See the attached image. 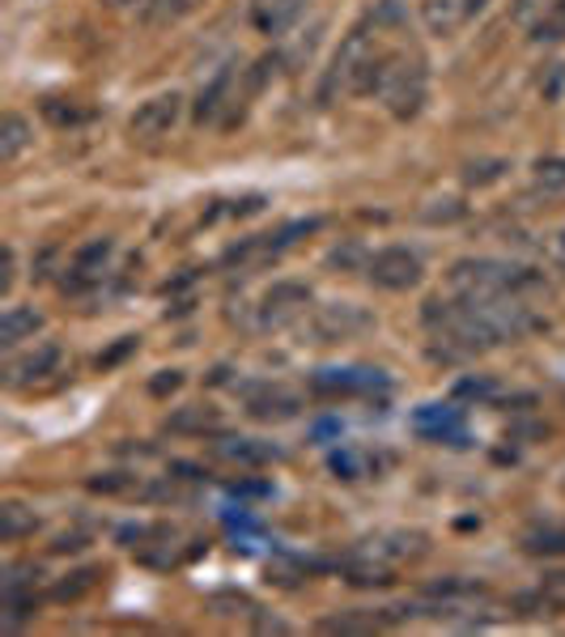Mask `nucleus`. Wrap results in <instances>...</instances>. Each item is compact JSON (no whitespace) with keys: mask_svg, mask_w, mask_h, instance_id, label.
Returning a JSON list of instances; mask_svg holds the SVG:
<instances>
[{"mask_svg":"<svg viewBox=\"0 0 565 637\" xmlns=\"http://www.w3.org/2000/svg\"><path fill=\"white\" fill-rule=\"evenodd\" d=\"M450 289L459 293V298H506V293H515L523 298L527 289H536L541 277L532 272V268H523V263H506V260H455L447 272Z\"/></svg>","mask_w":565,"mask_h":637,"instance_id":"f03ea898","label":"nucleus"},{"mask_svg":"<svg viewBox=\"0 0 565 637\" xmlns=\"http://www.w3.org/2000/svg\"><path fill=\"white\" fill-rule=\"evenodd\" d=\"M536 43H562L565 39V0H553V9L536 22Z\"/></svg>","mask_w":565,"mask_h":637,"instance_id":"b1692460","label":"nucleus"},{"mask_svg":"<svg viewBox=\"0 0 565 637\" xmlns=\"http://www.w3.org/2000/svg\"><path fill=\"white\" fill-rule=\"evenodd\" d=\"M468 18V9H464V0H422V22L429 34H438V39H447L455 34L459 26Z\"/></svg>","mask_w":565,"mask_h":637,"instance_id":"2eb2a0df","label":"nucleus"},{"mask_svg":"<svg viewBox=\"0 0 565 637\" xmlns=\"http://www.w3.org/2000/svg\"><path fill=\"white\" fill-rule=\"evenodd\" d=\"M30 141H34L30 119H26V116H4V123H0V162L22 158V149H30Z\"/></svg>","mask_w":565,"mask_h":637,"instance_id":"f3484780","label":"nucleus"},{"mask_svg":"<svg viewBox=\"0 0 565 637\" xmlns=\"http://www.w3.org/2000/svg\"><path fill=\"white\" fill-rule=\"evenodd\" d=\"M212 608H217V616H238V608H251V599L226 590V595H212Z\"/></svg>","mask_w":565,"mask_h":637,"instance_id":"7c9ffc66","label":"nucleus"},{"mask_svg":"<svg viewBox=\"0 0 565 637\" xmlns=\"http://www.w3.org/2000/svg\"><path fill=\"white\" fill-rule=\"evenodd\" d=\"M532 183L541 191H562L565 188V158H541V162L532 166Z\"/></svg>","mask_w":565,"mask_h":637,"instance_id":"5701e85b","label":"nucleus"},{"mask_svg":"<svg viewBox=\"0 0 565 637\" xmlns=\"http://www.w3.org/2000/svg\"><path fill=\"white\" fill-rule=\"evenodd\" d=\"M98 578H102V569H77V574H69V583L56 587V599H60V604H72V599H81L86 590H95Z\"/></svg>","mask_w":565,"mask_h":637,"instance_id":"393cba45","label":"nucleus"},{"mask_svg":"<svg viewBox=\"0 0 565 637\" xmlns=\"http://www.w3.org/2000/svg\"><path fill=\"white\" fill-rule=\"evenodd\" d=\"M366 277H370L378 289L400 293V289L422 285L425 268H422V256H417V251H408V247H383V251H375V256L366 260Z\"/></svg>","mask_w":565,"mask_h":637,"instance_id":"0eeeda50","label":"nucleus"},{"mask_svg":"<svg viewBox=\"0 0 565 637\" xmlns=\"http://www.w3.org/2000/svg\"><path fill=\"white\" fill-rule=\"evenodd\" d=\"M506 170H511L506 158H480V162L464 166V183H468V188H489V183H497Z\"/></svg>","mask_w":565,"mask_h":637,"instance_id":"4be33fe9","label":"nucleus"},{"mask_svg":"<svg viewBox=\"0 0 565 637\" xmlns=\"http://www.w3.org/2000/svg\"><path fill=\"white\" fill-rule=\"evenodd\" d=\"M375 30H387V26H400L404 22V0H378L375 9L366 13Z\"/></svg>","mask_w":565,"mask_h":637,"instance_id":"bb28decb","label":"nucleus"},{"mask_svg":"<svg viewBox=\"0 0 565 637\" xmlns=\"http://www.w3.org/2000/svg\"><path fill=\"white\" fill-rule=\"evenodd\" d=\"M562 81H565V64H548V81L541 77V94L553 102V98L562 94Z\"/></svg>","mask_w":565,"mask_h":637,"instance_id":"2f4dec72","label":"nucleus"},{"mask_svg":"<svg viewBox=\"0 0 565 637\" xmlns=\"http://www.w3.org/2000/svg\"><path fill=\"white\" fill-rule=\"evenodd\" d=\"M132 485H137V480H132V476H123V472H107V476H95V480H90V489H95V494H128Z\"/></svg>","mask_w":565,"mask_h":637,"instance_id":"cd10ccee","label":"nucleus"},{"mask_svg":"<svg viewBox=\"0 0 565 637\" xmlns=\"http://www.w3.org/2000/svg\"><path fill=\"white\" fill-rule=\"evenodd\" d=\"M378 625L383 620H375V616H331V620H324L328 634H370Z\"/></svg>","mask_w":565,"mask_h":637,"instance_id":"a878e982","label":"nucleus"},{"mask_svg":"<svg viewBox=\"0 0 565 637\" xmlns=\"http://www.w3.org/2000/svg\"><path fill=\"white\" fill-rule=\"evenodd\" d=\"M200 9V0H145L141 9V22L145 26H175L184 22L188 13Z\"/></svg>","mask_w":565,"mask_h":637,"instance_id":"a211bd4d","label":"nucleus"},{"mask_svg":"<svg viewBox=\"0 0 565 637\" xmlns=\"http://www.w3.org/2000/svg\"><path fill=\"white\" fill-rule=\"evenodd\" d=\"M370 18L361 26H354L345 39H340V48H336V56H331V69L324 72V86H319V98L324 102H336L340 94H354V81L357 72L366 69V60L375 56V48H370Z\"/></svg>","mask_w":565,"mask_h":637,"instance_id":"20e7f679","label":"nucleus"},{"mask_svg":"<svg viewBox=\"0 0 565 637\" xmlns=\"http://www.w3.org/2000/svg\"><path fill=\"white\" fill-rule=\"evenodd\" d=\"M422 217L425 221H459V217H464V205H459V200H434Z\"/></svg>","mask_w":565,"mask_h":637,"instance_id":"c85d7f7f","label":"nucleus"},{"mask_svg":"<svg viewBox=\"0 0 565 637\" xmlns=\"http://www.w3.org/2000/svg\"><path fill=\"white\" fill-rule=\"evenodd\" d=\"M18 281V256H13V247H4L0 251V293L9 298V289Z\"/></svg>","mask_w":565,"mask_h":637,"instance_id":"c756f323","label":"nucleus"},{"mask_svg":"<svg viewBox=\"0 0 565 637\" xmlns=\"http://www.w3.org/2000/svg\"><path fill=\"white\" fill-rule=\"evenodd\" d=\"M303 13H307V0H256L251 22H256L264 34H285Z\"/></svg>","mask_w":565,"mask_h":637,"instance_id":"f8f14e48","label":"nucleus"},{"mask_svg":"<svg viewBox=\"0 0 565 637\" xmlns=\"http://www.w3.org/2000/svg\"><path fill=\"white\" fill-rule=\"evenodd\" d=\"M102 4H107V9H145V0H102Z\"/></svg>","mask_w":565,"mask_h":637,"instance_id":"4c0bfd02","label":"nucleus"},{"mask_svg":"<svg viewBox=\"0 0 565 637\" xmlns=\"http://www.w3.org/2000/svg\"><path fill=\"white\" fill-rule=\"evenodd\" d=\"M179 119H184V98L175 94V90H170V94H153L132 111L128 137H132V141H158V137H170V132H175Z\"/></svg>","mask_w":565,"mask_h":637,"instance_id":"6e6552de","label":"nucleus"},{"mask_svg":"<svg viewBox=\"0 0 565 637\" xmlns=\"http://www.w3.org/2000/svg\"><path fill=\"white\" fill-rule=\"evenodd\" d=\"M132 349H137V336H123V345H116V349H111L107 357H98V366H111V361H119V357L132 354Z\"/></svg>","mask_w":565,"mask_h":637,"instance_id":"c9c22d12","label":"nucleus"},{"mask_svg":"<svg viewBox=\"0 0 565 637\" xmlns=\"http://www.w3.org/2000/svg\"><path fill=\"white\" fill-rule=\"evenodd\" d=\"M179 382H184L179 370H162V378H153V382H149V391H153V396H166V391H175Z\"/></svg>","mask_w":565,"mask_h":637,"instance_id":"72a5a7b5","label":"nucleus"},{"mask_svg":"<svg viewBox=\"0 0 565 637\" xmlns=\"http://www.w3.org/2000/svg\"><path fill=\"white\" fill-rule=\"evenodd\" d=\"M217 455H226L230 464H268V459H277V450L251 442V438H226V442H217Z\"/></svg>","mask_w":565,"mask_h":637,"instance_id":"aec40b11","label":"nucleus"},{"mask_svg":"<svg viewBox=\"0 0 565 637\" xmlns=\"http://www.w3.org/2000/svg\"><path fill=\"white\" fill-rule=\"evenodd\" d=\"M170 434H212V429H221V417H217V408L209 404H191V408H179L170 421H166Z\"/></svg>","mask_w":565,"mask_h":637,"instance_id":"dca6fc26","label":"nucleus"},{"mask_svg":"<svg viewBox=\"0 0 565 637\" xmlns=\"http://www.w3.org/2000/svg\"><path fill=\"white\" fill-rule=\"evenodd\" d=\"M43 116H48L56 128H77V123L90 119V111H86L77 98H48V102H43Z\"/></svg>","mask_w":565,"mask_h":637,"instance_id":"412c9836","label":"nucleus"},{"mask_svg":"<svg viewBox=\"0 0 565 637\" xmlns=\"http://www.w3.org/2000/svg\"><path fill=\"white\" fill-rule=\"evenodd\" d=\"M43 331V310L34 307H9L4 319H0V345L4 349H18L26 340H34Z\"/></svg>","mask_w":565,"mask_h":637,"instance_id":"ddd939ff","label":"nucleus"},{"mask_svg":"<svg viewBox=\"0 0 565 637\" xmlns=\"http://www.w3.org/2000/svg\"><path fill=\"white\" fill-rule=\"evenodd\" d=\"M375 94L383 98V107L396 119H413L429 98V72L408 51H383Z\"/></svg>","mask_w":565,"mask_h":637,"instance_id":"7ed1b4c3","label":"nucleus"},{"mask_svg":"<svg viewBox=\"0 0 565 637\" xmlns=\"http://www.w3.org/2000/svg\"><path fill=\"white\" fill-rule=\"evenodd\" d=\"M459 396L485 400V396H494V382H476V378H468V382H459Z\"/></svg>","mask_w":565,"mask_h":637,"instance_id":"f704fd0d","label":"nucleus"},{"mask_svg":"<svg viewBox=\"0 0 565 637\" xmlns=\"http://www.w3.org/2000/svg\"><path fill=\"white\" fill-rule=\"evenodd\" d=\"M60 361H65L60 345H39V349L13 357V361L4 366V382H9V387H30V382H43V378H51L56 370H60Z\"/></svg>","mask_w":565,"mask_h":637,"instance_id":"9d476101","label":"nucleus"},{"mask_svg":"<svg viewBox=\"0 0 565 637\" xmlns=\"http://www.w3.org/2000/svg\"><path fill=\"white\" fill-rule=\"evenodd\" d=\"M111 251H116V242L111 238H95V242H86L69 263V289H90V285L102 281V272H107V260H111Z\"/></svg>","mask_w":565,"mask_h":637,"instance_id":"9b49d317","label":"nucleus"},{"mask_svg":"<svg viewBox=\"0 0 565 637\" xmlns=\"http://www.w3.org/2000/svg\"><path fill=\"white\" fill-rule=\"evenodd\" d=\"M425 557V536L422 531H383V536H370V540H361L349 553V561L345 569H387V574H396L404 561H417Z\"/></svg>","mask_w":565,"mask_h":637,"instance_id":"39448f33","label":"nucleus"},{"mask_svg":"<svg viewBox=\"0 0 565 637\" xmlns=\"http://www.w3.org/2000/svg\"><path fill=\"white\" fill-rule=\"evenodd\" d=\"M247 412H251L256 421H289V417H298V396L264 387V391H251V396H247Z\"/></svg>","mask_w":565,"mask_h":637,"instance_id":"4468645a","label":"nucleus"},{"mask_svg":"<svg viewBox=\"0 0 565 637\" xmlns=\"http://www.w3.org/2000/svg\"><path fill=\"white\" fill-rule=\"evenodd\" d=\"M310 307V289L303 281H277L256 307V324L259 328H285L294 319H303Z\"/></svg>","mask_w":565,"mask_h":637,"instance_id":"1a4fd4ad","label":"nucleus"},{"mask_svg":"<svg viewBox=\"0 0 565 637\" xmlns=\"http://www.w3.org/2000/svg\"><path fill=\"white\" fill-rule=\"evenodd\" d=\"M34 527H39V519H34V510H26V506H18V501H9V506H0V540H26V536H34Z\"/></svg>","mask_w":565,"mask_h":637,"instance_id":"6ab92c4d","label":"nucleus"},{"mask_svg":"<svg viewBox=\"0 0 565 637\" xmlns=\"http://www.w3.org/2000/svg\"><path fill=\"white\" fill-rule=\"evenodd\" d=\"M544 256L557 263V268H565V226L548 235V242H544Z\"/></svg>","mask_w":565,"mask_h":637,"instance_id":"473e14b6","label":"nucleus"},{"mask_svg":"<svg viewBox=\"0 0 565 637\" xmlns=\"http://www.w3.org/2000/svg\"><path fill=\"white\" fill-rule=\"evenodd\" d=\"M375 328V315L357 302H328V307H315V315L307 319V336L315 345H345L357 340Z\"/></svg>","mask_w":565,"mask_h":637,"instance_id":"423d86ee","label":"nucleus"},{"mask_svg":"<svg viewBox=\"0 0 565 637\" xmlns=\"http://www.w3.org/2000/svg\"><path fill=\"white\" fill-rule=\"evenodd\" d=\"M56 553H72V548H86V536H60V540L51 544Z\"/></svg>","mask_w":565,"mask_h":637,"instance_id":"e433bc0d","label":"nucleus"},{"mask_svg":"<svg viewBox=\"0 0 565 637\" xmlns=\"http://www.w3.org/2000/svg\"><path fill=\"white\" fill-rule=\"evenodd\" d=\"M422 319L425 328L459 357L515 345L541 328V319L515 293H506V298H459V293L455 298H429Z\"/></svg>","mask_w":565,"mask_h":637,"instance_id":"f257e3e1","label":"nucleus"}]
</instances>
